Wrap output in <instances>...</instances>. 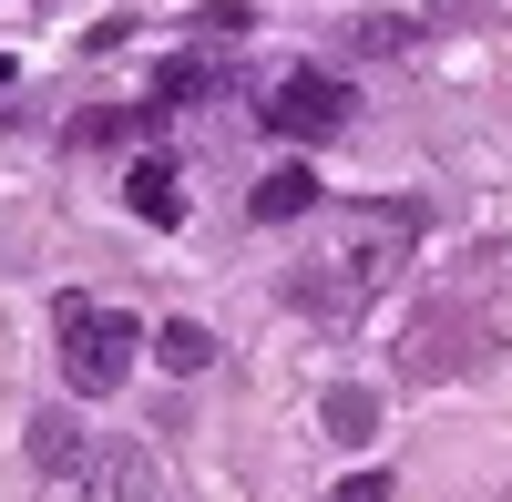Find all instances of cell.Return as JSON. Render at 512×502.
<instances>
[{"instance_id":"cell-3","label":"cell","mask_w":512,"mask_h":502,"mask_svg":"<svg viewBox=\"0 0 512 502\" xmlns=\"http://www.w3.org/2000/svg\"><path fill=\"white\" fill-rule=\"evenodd\" d=\"M256 123L287 134V144H328L338 123H349V82L318 72V62H287V72L267 82V103H256Z\"/></svg>"},{"instance_id":"cell-7","label":"cell","mask_w":512,"mask_h":502,"mask_svg":"<svg viewBox=\"0 0 512 502\" xmlns=\"http://www.w3.org/2000/svg\"><path fill=\"white\" fill-rule=\"evenodd\" d=\"M144 349H154V369H175V380H195V369L216 359V328H195V318H164V328H154Z\"/></svg>"},{"instance_id":"cell-5","label":"cell","mask_w":512,"mask_h":502,"mask_svg":"<svg viewBox=\"0 0 512 502\" xmlns=\"http://www.w3.org/2000/svg\"><path fill=\"white\" fill-rule=\"evenodd\" d=\"M123 205H134L144 226H185V175H175L164 154H144L134 175H123Z\"/></svg>"},{"instance_id":"cell-4","label":"cell","mask_w":512,"mask_h":502,"mask_svg":"<svg viewBox=\"0 0 512 502\" xmlns=\"http://www.w3.org/2000/svg\"><path fill=\"white\" fill-rule=\"evenodd\" d=\"M246 216H256V226H297V216H318V175H308V164H277V175H256Z\"/></svg>"},{"instance_id":"cell-10","label":"cell","mask_w":512,"mask_h":502,"mask_svg":"<svg viewBox=\"0 0 512 502\" xmlns=\"http://www.w3.org/2000/svg\"><path fill=\"white\" fill-rule=\"evenodd\" d=\"M379 431V400L369 390H328V441H369Z\"/></svg>"},{"instance_id":"cell-8","label":"cell","mask_w":512,"mask_h":502,"mask_svg":"<svg viewBox=\"0 0 512 502\" xmlns=\"http://www.w3.org/2000/svg\"><path fill=\"white\" fill-rule=\"evenodd\" d=\"M216 82H226V62H216V52H175V62L154 72V93H144V103L175 113V103H195V93H216Z\"/></svg>"},{"instance_id":"cell-11","label":"cell","mask_w":512,"mask_h":502,"mask_svg":"<svg viewBox=\"0 0 512 502\" xmlns=\"http://www.w3.org/2000/svg\"><path fill=\"white\" fill-rule=\"evenodd\" d=\"M328 502H390V472H349V482H338Z\"/></svg>"},{"instance_id":"cell-1","label":"cell","mask_w":512,"mask_h":502,"mask_svg":"<svg viewBox=\"0 0 512 502\" xmlns=\"http://www.w3.org/2000/svg\"><path fill=\"white\" fill-rule=\"evenodd\" d=\"M410 246H420V205H400V195L328 205L318 236H308V257H297V277H287V298L308 308V318H359L379 287L410 267Z\"/></svg>"},{"instance_id":"cell-2","label":"cell","mask_w":512,"mask_h":502,"mask_svg":"<svg viewBox=\"0 0 512 502\" xmlns=\"http://www.w3.org/2000/svg\"><path fill=\"white\" fill-rule=\"evenodd\" d=\"M52 328H62V380H72V400H113L123 380H134L144 328L123 318V308H103V298H62Z\"/></svg>"},{"instance_id":"cell-6","label":"cell","mask_w":512,"mask_h":502,"mask_svg":"<svg viewBox=\"0 0 512 502\" xmlns=\"http://www.w3.org/2000/svg\"><path fill=\"white\" fill-rule=\"evenodd\" d=\"M82 492L93 502H154V462L144 451H93V462H82Z\"/></svg>"},{"instance_id":"cell-9","label":"cell","mask_w":512,"mask_h":502,"mask_svg":"<svg viewBox=\"0 0 512 502\" xmlns=\"http://www.w3.org/2000/svg\"><path fill=\"white\" fill-rule=\"evenodd\" d=\"M31 462H41V472H72V482H82V462H93V441H82V431L62 421V410H41V421H31Z\"/></svg>"}]
</instances>
